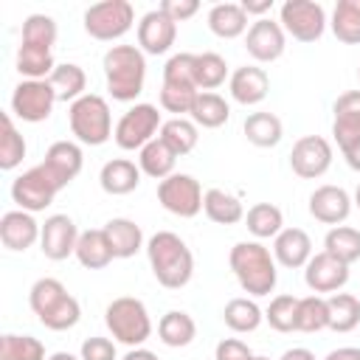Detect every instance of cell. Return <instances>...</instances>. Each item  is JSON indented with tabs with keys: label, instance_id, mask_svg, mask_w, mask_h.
I'll return each mask as SVG.
<instances>
[{
	"label": "cell",
	"instance_id": "obj_1",
	"mask_svg": "<svg viewBox=\"0 0 360 360\" xmlns=\"http://www.w3.org/2000/svg\"><path fill=\"white\" fill-rule=\"evenodd\" d=\"M146 259L152 267V276L166 290H180L194 276V256L191 248L172 231H158L146 242Z\"/></svg>",
	"mask_w": 360,
	"mask_h": 360
},
{
	"label": "cell",
	"instance_id": "obj_2",
	"mask_svg": "<svg viewBox=\"0 0 360 360\" xmlns=\"http://www.w3.org/2000/svg\"><path fill=\"white\" fill-rule=\"evenodd\" d=\"M228 264L239 287L250 298H262L276 290V281H278L276 259L262 242H236L228 253Z\"/></svg>",
	"mask_w": 360,
	"mask_h": 360
},
{
	"label": "cell",
	"instance_id": "obj_3",
	"mask_svg": "<svg viewBox=\"0 0 360 360\" xmlns=\"http://www.w3.org/2000/svg\"><path fill=\"white\" fill-rule=\"evenodd\" d=\"M28 307L39 318V323L51 332H65L73 329L82 318L79 301L68 292V287L59 278H37L28 290Z\"/></svg>",
	"mask_w": 360,
	"mask_h": 360
},
{
	"label": "cell",
	"instance_id": "obj_4",
	"mask_svg": "<svg viewBox=\"0 0 360 360\" xmlns=\"http://www.w3.org/2000/svg\"><path fill=\"white\" fill-rule=\"evenodd\" d=\"M104 79L107 90L115 101H135L146 82V59L138 45H112L104 59Z\"/></svg>",
	"mask_w": 360,
	"mask_h": 360
},
{
	"label": "cell",
	"instance_id": "obj_5",
	"mask_svg": "<svg viewBox=\"0 0 360 360\" xmlns=\"http://www.w3.org/2000/svg\"><path fill=\"white\" fill-rule=\"evenodd\" d=\"M104 323H107L110 335L129 349L143 346L152 335V318L146 312V304L135 295L112 298L104 309Z\"/></svg>",
	"mask_w": 360,
	"mask_h": 360
},
{
	"label": "cell",
	"instance_id": "obj_6",
	"mask_svg": "<svg viewBox=\"0 0 360 360\" xmlns=\"http://www.w3.org/2000/svg\"><path fill=\"white\" fill-rule=\"evenodd\" d=\"M68 124L70 132L76 135L79 143L87 146H101L112 138V112L107 98L96 96V93H84L82 98H76L68 107Z\"/></svg>",
	"mask_w": 360,
	"mask_h": 360
},
{
	"label": "cell",
	"instance_id": "obj_7",
	"mask_svg": "<svg viewBox=\"0 0 360 360\" xmlns=\"http://www.w3.org/2000/svg\"><path fill=\"white\" fill-rule=\"evenodd\" d=\"M135 22V8L127 0H104L84 11V31L98 42L121 39Z\"/></svg>",
	"mask_w": 360,
	"mask_h": 360
},
{
	"label": "cell",
	"instance_id": "obj_8",
	"mask_svg": "<svg viewBox=\"0 0 360 360\" xmlns=\"http://www.w3.org/2000/svg\"><path fill=\"white\" fill-rule=\"evenodd\" d=\"M160 127H163V121H160V112L155 104H135L118 118L112 138L124 152H135V149L141 152L149 141L158 138Z\"/></svg>",
	"mask_w": 360,
	"mask_h": 360
},
{
	"label": "cell",
	"instance_id": "obj_9",
	"mask_svg": "<svg viewBox=\"0 0 360 360\" xmlns=\"http://www.w3.org/2000/svg\"><path fill=\"white\" fill-rule=\"evenodd\" d=\"M278 22L292 39L318 42L326 31V11L315 0H287L278 8Z\"/></svg>",
	"mask_w": 360,
	"mask_h": 360
},
{
	"label": "cell",
	"instance_id": "obj_10",
	"mask_svg": "<svg viewBox=\"0 0 360 360\" xmlns=\"http://www.w3.org/2000/svg\"><path fill=\"white\" fill-rule=\"evenodd\" d=\"M158 202L169 214H174L180 219H191L202 211V186L191 174L174 172L158 183Z\"/></svg>",
	"mask_w": 360,
	"mask_h": 360
},
{
	"label": "cell",
	"instance_id": "obj_11",
	"mask_svg": "<svg viewBox=\"0 0 360 360\" xmlns=\"http://www.w3.org/2000/svg\"><path fill=\"white\" fill-rule=\"evenodd\" d=\"M62 188L56 186V180L48 174V169L39 163V166H34V169H28V172H22L20 177H14V183H11V200L22 208V211H28V214H37V211H45L51 202H53V197L59 194Z\"/></svg>",
	"mask_w": 360,
	"mask_h": 360
},
{
	"label": "cell",
	"instance_id": "obj_12",
	"mask_svg": "<svg viewBox=\"0 0 360 360\" xmlns=\"http://www.w3.org/2000/svg\"><path fill=\"white\" fill-rule=\"evenodd\" d=\"M56 93L48 79H22L11 93V112L20 121L39 124L53 112Z\"/></svg>",
	"mask_w": 360,
	"mask_h": 360
},
{
	"label": "cell",
	"instance_id": "obj_13",
	"mask_svg": "<svg viewBox=\"0 0 360 360\" xmlns=\"http://www.w3.org/2000/svg\"><path fill=\"white\" fill-rule=\"evenodd\" d=\"M332 143L323 135H304L292 143L290 152V169L301 180H315L323 177L332 166Z\"/></svg>",
	"mask_w": 360,
	"mask_h": 360
},
{
	"label": "cell",
	"instance_id": "obj_14",
	"mask_svg": "<svg viewBox=\"0 0 360 360\" xmlns=\"http://www.w3.org/2000/svg\"><path fill=\"white\" fill-rule=\"evenodd\" d=\"M79 228L68 214H51L42 222V233H39V250L45 259L51 262H62L68 256L76 253L79 245Z\"/></svg>",
	"mask_w": 360,
	"mask_h": 360
},
{
	"label": "cell",
	"instance_id": "obj_15",
	"mask_svg": "<svg viewBox=\"0 0 360 360\" xmlns=\"http://www.w3.org/2000/svg\"><path fill=\"white\" fill-rule=\"evenodd\" d=\"M287 48V34L281 28L278 20H270V17H259L256 22H250L248 34H245V51L267 65V62H276Z\"/></svg>",
	"mask_w": 360,
	"mask_h": 360
},
{
	"label": "cell",
	"instance_id": "obj_16",
	"mask_svg": "<svg viewBox=\"0 0 360 360\" xmlns=\"http://www.w3.org/2000/svg\"><path fill=\"white\" fill-rule=\"evenodd\" d=\"M304 281H307V287H309L315 295H321V292L335 295V292H340V290L346 287V281H349V264H343L340 259H335V256L326 253V250L312 253V259H309L307 267H304Z\"/></svg>",
	"mask_w": 360,
	"mask_h": 360
},
{
	"label": "cell",
	"instance_id": "obj_17",
	"mask_svg": "<svg viewBox=\"0 0 360 360\" xmlns=\"http://www.w3.org/2000/svg\"><path fill=\"white\" fill-rule=\"evenodd\" d=\"M332 112H335L332 135L343 155L354 143H360V90H349V93L338 96L332 104Z\"/></svg>",
	"mask_w": 360,
	"mask_h": 360
},
{
	"label": "cell",
	"instance_id": "obj_18",
	"mask_svg": "<svg viewBox=\"0 0 360 360\" xmlns=\"http://www.w3.org/2000/svg\"><path fill=\"white\" fill-rule=\"evenodd\" d=\"M177 39V22H172L160 8H152L138 22V48L143 53L160 56L166 53Z\"/></svg>",
	"mask_w": 360,
	"mask_h": 360
},
{
	"label": "cell",
	"instance_id": "obj_19",
	"mask_svg": "<svg viewBox=\"0 0 360 360\" xmlns=\"http://www.w3.org/2000/svg\"><path fill=\"white\" fill-rule=\"evenodd\" d=\"M352 197L346 188L340 186H318L312 194H309V214L323 222V225H340L349 219L352 214Z\"/></svg>",
	"mask_w": 360,
	"mask_h": 360
},
{
	"label": "cell",
	"instance_id": "obj_20",
	"mask_svg": "<svg viewBox=\"0 0 360 360\" xmlns=\"http://www.w3.org/2000/svg\"><path fill=\"white\" fill-rule=\"evenodd\" d=\"M42 166H45L48 174L56 180V186L65 188V186H70V183L79 177V172H82V166H84L82 146L73 143V141H56V143L48 146Z\"/></svg>",
	"mask_w": 360,
	"mask_h": 360
},
{
	"label": "cell",
	"instance_id": "obj_21",
	"mask_svg": "<svg viewBox=\"0 0 360 360\" xmlns=\"http://www.w3.org/2000/svg\"><path fill=\"white\" fill-rule=\"evenodd\" d=\"M228 90H231V98L236 104H245V107H253L259 101H264L267 90H270V76L264 68L259 65H242L231 73L228 79Z\"/></svg>",
	"mask_w": 360,
	"mask_h": 360
},
{
	"label": "cell",
	"instance_id": "obj_22",
	"mask_svg": "<svg viewBox=\"0 0 360 360\" xmlns=\"http://www.w3.org/2000/svg\"><path fill=\"white\" fill-rule=\"evenodd\" d=\"M42 225L34 219V214L17 208V211H6L0 217V242L8 250H28L34 242H39Z\"/></svg>",
	"mask_w": 360,
	"mask_h": 360
},
{
	"label": "cell",
	"instance_id": "obj_23",
	"mask_svg": "<svg viewBox=\"0 0 360 360\" xmlns=\"http://www.w3.org/2000/svg\"><path fill=\"white\" fill-rule=\"evenodd\" d=\"M273 259H276V264H281L287 270L307 267V262L312 259V239H309V233L301 231V228H284L273 239Z\"/></svg>",
	"mask_w": 360,
	"mask_h": 360
},
{
	"label": "cell",
	"instance_id": "obj_24",
	"mask_svg": "<svg viewBox=\"0 0 360 360\" xmlns=\"http://www.w3.org/2000/svg\"><path fill=\"white\" fill-rule=\"evenodd\" d=\"M141 174H143V172H141L132 160H127V158H112V160H107V163L101 166L98 183H101V188H104L107 194L124 197V194H132V191L141 186Z\"/></svg>",
	"mask_w": 360,
	"mask_h": 360
},
{
	"label": "cell",
	"instance_id": "obj_25",
	"mask_svg": "<svg viewBox=\"0 0 360 360\" xmlns=\"http://www.w3.org/2000/svg\"><path fill=\"white\" fill-rule=\"evenodd\" d=\"M104 236L110 242V250L115 259H132L141 248H143V231L138 222L127 219V217H112L104 228Z\"/></svg>",
	"mask_w": 360,
	"mask_h": 360
},
{
	"label": "cell",
	"instance_id": "obj_26",
	"mask_svg": "<svg viewBox=\"0 0 360 360\" xmlns=\"http://www.w3.org/2000/svg\"><path fill=\"white\" fill-rule=\"evenodd\" d=\"M248 14L242 8V3H217L208 11V28L211 34H217L219 39H236L242 34H248Z\"/></svg>",
	"mask_w": 360,
	"mask_h": 360
},
{
	"label": "cell",
	"instance_id": "obj_27",
	"mask_svg": "<svg viewBox=\"0 0 360 360\" xmlns=\"http://www.w3.org/2000/svg\"><path fill=\"white\" fill-rule=\"evenodd\" d=\"M202 211L211 222L217 225H236L245 219V205L236 194L225 191V188H208L202 194Z\"/></svg>",
	"mask_w": 360,
	"mask_h": 360
},
{
	"label": "cell",
	"instance_id": "obj_28",
	"mask_svg": "<svg viewBox=\"0 0 360 360\" xmlns=\"http://www.w3.org/2000/svg\"><path fill=\"white\" fill-rule=\"evenodd\" d=\"M158 338L163 346L169 349H183L197 338V323L188 312L183 309H169L160 321H158Z\"/></svg>",
	"mask_w": 360,
	"mask_h": 360
},
{
	"label": "cell",
	"instance_id": "obj_29",
	"mask_svg": "<svg viewBox=\"0 0 360 360\" xmlns=\"http://www.w3.org/2000/svg\"><path fill=\"white\" fill-rule=\"evenodd\" d=\"M76 259H79V264L82 267H87V270H104L115 256H112V250H110V242H107V236H104V231L101 228H90V231H82V236H79V245H76V253H73Z\"/></svg>",
	"mask_w": 360,
	"mask_h": 360
},
{
	"label": "cell",
	"instance_id": "obj_30",
	"mask_svg": "<svg viewBox=\"0 0 360 360\" xmlns=\"http://www.w3.org/2000/svg\"><path fill=\"white\" fill-rule=\"evenodd\" d=\"M222 321H225V326H228L231 332L245 335V332H256V329L262 326L264 312H262V307H259L253 298L245 295V298H231V301L225 304Z\"/></svg>",
	"mask_w": 360,
	"mask_h": 360
},
{
	"label": "cell",
	"instance_id": "obj_31",
	"mask_svg": "<svg viewBox=\"0 0 360 360\" xmlns=\"http://www.w3.org/2000/svg\"><path fill=\"white\" fill-rule=\"evenodd\" d=\"M242 129H245V138H248L253 146H259V149L276 146V143L281 141V135H284L281 118H278L276 112H250V115L245 118Z\"/></svg>",
	"mask_w": 360,
	"mask_h": 360
},
{
	"label": "cell",
	"instance_id": "obj_32",
	"mask_svg": "<svg viewBox=\"0 0 360 360\" xmlns=\"http://www.w3.org/2000/svg\"><path fill=\"white\" fill-rule=\"evenodd\" d=\"M174 163H177V155L160 141H149L141 152H138V169L146 174V177H155V180H166L169 174H174Z\"/></svg>",
	"mask_w": 360,
	"mask_h": 360
},
{
	"label": "cell",
	"instance_id": "obj_33",
	"mask_svg": "<svg viewBox=\"0 0 360 360\" xmlns=\"http://www.w3.org/2000/svg\"><path fill=\"white\" fill-rule=\"evenodd\" d=\"M158 138H160L177 158H183V155H188V152L197 146V141H200V127H197L191 118H169V121H163Z\"/></svg>",
	"mask_w": 360,
	"mask_h": 360
},
{
	"label": "cell",
	"instance_id": "obj_34",
	"mask_svg": "<svg viewBox=\"0 0 360 360\" xmlns=\"http://www.w3.org/2000/svg\"><path fill=\"white\" fill-rule=\"evenodd\" d=\"M245 225L256 239H276L284 231V214L273 202H256L248 208Z\"/></svg>",
	"mask_w": 360,
	"mask_h": 360
},
{
	"label": "cell",
	"instance_id": "obj_35",
	"mask_svg": "<svg viewBox=\"0 0 360 360\" xmlns=\"http://www.w3.org/2000/svg\"><path fill=\"white\" fill-rule=\"evenodd\" d=\"M48 82H51V87L56 93V101H70L73 104L76 98L84 96L87 73L79 65H73V62H62V65L53 68V73H51Z\"/></svg>",
	"mask_w": 360,
	"mask_h": 360
},
{
	"label": "cell",
	"instance_id": "obj_36",
	"mask_svg": "<svg viewBox=\"0 0 360 360\" xmlns=\"http://www.w3.org/2000/svg\"><path fill=\"white\" fill-rule=\"evenodd\" d=\"M188 118L202 129H217L231 118V104L219 93H200Z\"/></svg>",
	"mask_w": 360,
	"mask_h": 360
},
{
	"label": "cell",
	"instance_id": "obj_37",
	"mask_svg": "<svg viewBox=\"0 0 360 360\" xmlns=\"http://www.w3.org/2000/svg\"><path fill=\"white\" fill-rule=\"evenodd\" d=\"M329 25L338 42L360 45V0H338Z\"/></svg>",
	"mask_w": 360,
	"mask_h": 360
},
{
	"label": "cell",
	"instance_id": "obj_38",
	"mask_svg": "<svg viewBox=\"0 0 360 360\" xmlns=\"http://www.w3.org/2000/svg\"><path fill=\"white\" fill-rule=\"evenodd\" d=\"M329 307V329L332 332H352L360 323V298L352 292L326 295Z\"/></svg>",
	"mask_w": 360,
	"mask_h": 360
},
{
	"label": "cell",
	"instance_id": "obj_39",
	"mask_svg": "<svg viewBox=\"0 0 360 360\" xmlns=\"http://www.w3.org/2000/svg\"><path fill=\"white\" fill-rule=\"evenodd\" d=\"M323 250L340 259L343 264H354L360 259V231L352 225H335L323 236Z\"/></svg>",
	"mask_w": 360,
	"mask_h": 360
},
{
	"label": "cell",
	"instance_id": "obj_40",
	"mask_svg": "<svg viewBox=\"0 0 360 360\" xmlns=\"http://www.w3.org/2000/svg\"><path fill=\"white\" fill-rule=\"evenodd\" d=\"M25 152H28L25 138H22L20 129L14 127L11 115L3 112V118H0V169H3V172L17 169V166L22 163V158H25Z\"/></svg>",
	"mask_w": 360,
	"mask_h": 360
},
{
	"label": "cell",
	"instance_id": "obj_41",
	"mask_svg": "<svg viewBox=\"0 0 360 360\" xmlns=\"http://www.w3.org/2000/svg\"><path fill=\"white\" fill-rule=\"evenodd\" d=\"M194 76H197L200 93H214L219 84H225V79H231V76H228V62H225L219 53H214V51L197 53Z\"/></svg>",
	"mask_w": 360,
	"mask_h": 360
},
{
	"label": "cell",
	"instance_id": "obj_42",
	"mask_svg": "<svg viewBox=\"0 0 360 360\" xmlns=\"http://www.w3.org/2000/svg\"><path fill=\"white\" fill-rule=\"evenodd\" d=\"M329 329V307L323 295H304L298 298V312H295V332H321Z\"/></svg>",
	"mask_w": 360,
	"mask_h": 360
},
{
	"label": "cell",
	"instance_id": "obj_43",
	"mask_svg": "<svg viewBox=\"0 0 360 360\" xmlns=\"http://www.w3.org/2000/svg\"><path fill=\"white\" fill-rule=\"evenodd\" d=\"M53 68H56V62H53L51 51L20 42V48H17V70H20V76H25V79H51Z\"/></svg>",
	"mask_w": 360,
	"mask_h": 360
},
{
	"label": "cell",
	"instance_id": "obj_44",
	"mask_svg": "<svg viewBox=\"0 0 360 360\" xmlns=\"http://www.w3.org/2000/svg\"><path fill=\"white\" fill-rule=\"evenodd\" d=\"M0 360H45V346L34 335H3Z\"/></svg>",
	"mask_w": 360,
	"mask_h": 360
},
{
	"label": "cell",
	"instance_id": "obj_45",
	"mask_svg": "<svg viewBox=\"0 0 360 360\" xmlns=\"http://www.w3.org/2000/svg\"><path fill=\"white\" fill-rule=\"evenodd\" d=\"M20 42L51 51L56 42V20L48 14H28L22 22V39Z\"/></svg>",
	"mask_w": 360,
	"mask_h": 360
},
{
	"label": "cell",
	"instance_id": "obj_46",
	"mask_svg": "<svg viewBox=\"0 0 360 360\" xmlns=\"http://www.w3.org/2000/svg\"><path fill=\"white\" fill-rule=\"evenodd\" d=\"M194 62H197V53H174L169 56V62L163 65V84H172V87H197V76H194Z\"/></svg>",
	"mask_w": 360,
	"mask_h": 360
},
{
	"label": "cell",
	"instance_id": "obj_47",
	"mask_svg": "<svg viewBox=\"0 0 360 360\" xmlns=\"http://www.w3.org/2000/svg\"><path fill=\"white\" fill-rule=\"evenodd\" d=\"M295 312H298L295 295H276L270 301V307L264 309V321L276 332H295Z\"/></svg>",
	"mask_w": 360,
	"mask_h": 360
},
{
	"label": "cell",
	"instance_id": "obj_48",
	"mask_svg": "<svg viewBox=\"0 0 360 360\" xmlns=\"http://www.w3.org/2000/svg\"><path fill=\"white\" fill-rule=\"evenodd\" d=\"M200 90L194 87H172V84H160V107L166 112H174V118H186L191 115V107L197 101Z\"/></svg>",
	"mask_w": 360,
	"mask_h": 360
},
{
	"label": "cell",
	"instance_id": "obj_49",
	"mask_svg": "<svg viewBox=\"0 0 360 360\" xmlns=\"http://www.w3.org/2000/svg\"><path fill=\"white\" fill-rule=\"evenodd\" d=\"M79 357L82 360H118V352H115V343L110 338H101V335H93L82 343L79 349Z\"/></svg>",
	"mask_w": 360,
	"mask_h": 360
},
{
	"label": "cell",
	"instance_id": "obj_50",
	"mask_svg": "<svg viewBox=\"0 0 360 360\" xmlns=\"http://www.w3.org/2000/svg\"><path fill=\"white\" fill-rule=\"evenodd\" d=\"M256 354L250 352V346L239 338H222L214 349V360H253Z\"/></svg>",
	"mask_w": 360,
	"mask_h": 360
},
{
	"label": "cell",
	"instance_id": "obj_51",
	"mask_svg": "<svg viewBox=\"0 0 360 360\" xmlns=\"http://www.w3.org/2000/svg\"><path fill=\"white\" fill-rule=\"evenodd\" d=\"M158 8H160L172 22H186V20H191V17L200 11V3H197V0H163Z\"/></svg>",
	"mask_w": 360,
	"mask_h": 360
},
{
	"label": "cell",
	"instance_id": "obj_52",
	"mask_svg": "<svg viewBox=\"0 0 360 360\" xmlns=\"http://www.w3.org/2000/svg\"><path fill=\"white\" fill-rule=\"evenodd\" d=\"M323 360H360V349L357 346H340V349H332Z\"/></svg>",
	"mask_w": 360,
	"mask_h": 360
},
{
	"label": "cell",
	"instance_id": "obj_53",
	"mask_svg": "<svg viewBox=\"0 0 360 360\" xmlns=\"http://www.w3.org/2000/svg\"><path fill=\"white\" fill-rule=\"evenodd\" d=\"M242 8L248 17L250 14H267L273 8V0H242Z\"/></svg>",
	"mask_w": 360,
	"mask_h": 360
},
{
	"label": "cell",
	"instance_id": "obj_54",
	"mask_svg": "<svg viewBox=\"0 0 360 360\" xmlns=\"http://www.w3.org/2000/svg\"><path fill=\"white\" fill-rule=\"evenodd\" d=\"M278 360H315V354L309 349H304V346H295V349H287Z\"/></svg>",
	"mask_w": 360,
	"mask_h": 360
},
{
	"label": "cell",
	"instance_id": "obj_55",
	"mask_svg": "<svg viewBox=\"0 0 360 360\" xmlns=\"http://www.w3.org/2000/svg\"><path fill=\"white\" fill-rule=\"evenodd\" d=\"M121 360H158V354L149 352V349H143V346H138V349H129Z\"/></svg>",
	"mask_w": 360,
	"mask_h": 360
},
{
	"label": "cell",
	"instance_id": "obj_56",
	"mask_svg": "<svg viewBox=\"0 0 360 360\" xmlns=\"http://www.w3.org/2000/svg\"><path fill=\"white\" fill-rule=\"evenodd\" d=\"M343 158H346V163H349V169H354V172H360V143H354L349 152H343Z\"/></svg>",
	"mask_w": 360,
	"mask_h": 360
},
{
	"label": "cell",
	"instance_id": "obj_57",
	"mask_svg": "<svg viewBox=\"0 0 360 360\" xmlns=\"http://www.w3.org/2000/svg\"><path fill=\"white\" fill-rule=\"evenodd\" d=\"M48 360H82V357H76V354H70V352H53Z\"/></svg>",
	"mask_w": 360,
	"mask_h": 360
},
{
	"label": "cell",
	"instance_id": "obj_58",
	"mask_svg": "<svg viewBox=\"0 0 360 360\" xmlns=\"http://www.w3.org/2000/svg\"><path fill=\"white\" fill-rule=\"evenodd\" d=\"M354 205L360 208V183H357V188H354Z\"/></svg>",
	"mask_w": 360,
	"mask_h": 360
},
{
	"label": "cell",
	"instance_id": "obj_59",
	"mask_svg": "<svg viewBox=\"0 0 360 360\" xmlns=\"http://www.w3.org/2000/svg\"><path fill=\"white\" fill-rule=\"evenodd\" d=\"M253 360H270V357H262V354H256V357H253Z\"/></svg>",
	"mask_w": 360,
	"mask_h": 360
},
{
	"label": "cell",
	"instance_id": "obj_60",
	"mask_svg": "<svg viewBox=\"0 0 360 360\" xmlns=\"http://www.w3.org/2000/svg\"><path fill=\"white\" fill-rule=\"evenodd\" d=\"M357 79H360V65H357Z\"/></svg>",
	"mask_w": 360,
	"mask_h": 360
}]
</instances>
